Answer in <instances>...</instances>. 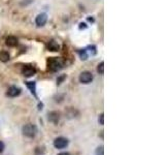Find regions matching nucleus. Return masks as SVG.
<instances>
[{
  "label": "nucleus",
  "instance_id": "19",
  "mask_svg": "<svg viewBox=\"0 0 165 155\" xmlns=\"http://www.w3.org/2000/svg\"><path fill=\"white\" fill-rule=\"evenodd\" d=\"M86 28H87L86 23H81V24H80V29H86Z\"/></svg>",
  "mask_w": 165,
  "mask_h": 155
},
{
  "label": "nucleus",
  "instance_id": "13",
  "mask_svg": "<svg viewBox=\"0 0 165 155\" xmlns=\"http://www.w3.org/2000/svg\"><path fill=\"white\" fill-rule=\"evenodd\" d=\"M79 54H80V57L82 60H86L88 58V53H87V50H80L79 51Z\"/></svg>",
  "mask_w": 165,
  "mask_h": 155
},
{
  "label": "nucleus",
  "instance_id": "16",
  "mask_svg": "<svg viewBox=\"0 0 165 155\" xmlns=\"http://www.w3.org/2000/svg\"><path fill=\"white\" fill-rule=\"evenodd\" d=\"M66 78V76L65 74H63V76H61V77H59L58 79H57V85H60L63 81H64V79Z\"/></svg>",
  "mask_w": 165,
  "mask_h": 155
},
{
  "label": "nucleus",
  "instance_id": "1",
  "mask_svg": "<svg viewBox=\"0 0 165 155\" xmlns=\"http://www.w3.org/2000/svg\"><path fill=\"white\" fill-rule=\"evenodd\" d=\"M22 132H23V135H24L26 138H35V136L37 135L38 130H37L36 125L31 124V123H28V124H25V125L23 126Z\"/></svg>",
  "mask_w": 165,
  "mask_h": 155
},
{
  "label": "nucleus",
  "instance_id": "10",
  "mask_svg": "<svg viewBox=\"0 0 165 155\" xmlns=\"http://www.w3.org/2000/svg\"><path fill=\"white\" fill-rule=\"evenodd\" d=\"M5 42L8 47H16L18 45V38L15 37V36H8L5 40Z\"/></svg>",
  "mask_w": 165,
  "mask_h": 155
},
{
  "label": "nucleus",
  "instance_id": "9",
  "mask_svg": "<svg viewBox=\"0 0 165 155\" xmlns=\"http://www.w3.org/2000/svg\"><path fill=\"white\" fill-rule=\"evenodd\" d=\"M48 49H49V51L58 52L59 49H60V46H59L58 42H56L55 40H51L49 44H48Z\"/></svg>",
  "mask_w": 165,
  "mask_h": 155
},
{
  "label": "nucleus",
  "instance_id": "3",
  "mask_svg": "<svg viewBox=\"0 0 165 155\" xmlns=\"http://www.w3.org/2000/svg\"><path fill=\"white\" fill-rule=\"evenodd\" d=\"M68 140L63 137H59V138H56L54 140V147L56 149H64L68 146Z\"/></svg>",
  "mask_w": 165,
  "mask_h": 155
},
{
  "label": "nucleus",
  "instance_id": "8",
  "mask_svg": "<svg viewBox=\"0 0 165 155\" xmlns=\"http://www.w3.org/2000/svg\"><path fill=\"white\" fill-rule=\"evenodd\" d=\"M60 120V113L57 112V111H53L49 113V121L54 123V124H57Z\"/></svg>",
  "mask_w": 165,
  "mask_h": 155
},
{
  "label": "nucleus",
  "instance_id": "6",
  "mask_svg": "<svg viewBox=\"0 0 165 155\" xmlns=\"http://www.w3.org/2000/svg\"><path fill=\"white\" fill-rule=\"evenodd\" d=\"M48 21V16L46 14H39L36 19H35V23L38 27H41V26H45L46 23Z\"/></svg>",
  "mask_w": 165,
  "mask_h": 155
},
{
  "label": "nucleus",
  "instance_id": "7",
  "mask_svg": "<svg viewBox=\"0 0 165 155\" xmlns=\"http://www.w3.org/2000/svg\"><path fill=\"white\" fill-rule=\"evenodd\" d=\"M22 73H23L24 77L30 78V77H33L36 73V69L32 67V66H25L24 68L22 69Z\"/></svg>",
  "mask_w": 165,
  "mask_h": 155
},
{
  "label": "nucleus",
  "instance_id": "20",
  "mask_svg": "<svg viewBox=\"0 0 165 155\" xmlns=\"http://www.w3.org/2000/svg\"><path fill=\"white\" fill-rule=\"evenodd\" d=\"M58 155H70V154H69L68 152H60Z\"/></svg>",
  "mask_w": 165,
  "mask_h": 155
},
{
  "label": "nucleus",
  "instance_id": "2",
  "mask_svg": "<svg viewBox=\"0 0 165 155\" xmlns=\"http://www.w3.org/2000/svg\"><path fill=\"white\" fill-rule=\"evenodd\" d=\"M49 68L53 71H58L63 67V61L60 58H51L49 60Z\"/></svg>",
  "mask_w": 165,
  "mask_h": 155
},
{
  "label": "nucleus",
  "instance_id": "18",
  "mask_svg": "<svg viewBox=\"0 0 165 155\" xmlns=\"http://www.w3.org/2000/svg\"><path fill=\"white\" fill-rule=\"evenodd\" d=\"M4 149H5V145H4V143L2 141H0V154L4 151Z\"/></svg>",
  "mask_w": 165,
  "mask_h": 155
},
{
  "label": "nucleus",
  "instance_id": "11",
  "mask_svg": "<svg viewBox=\"0 0 165 155\" xmlns=\"http://www.w3.org/2000/svg\"><path fill=\"white\" fill-rule=\"evenodd\" d=\"M10 56L8 54V52H5V51H1L0 52V61L2 62H7L9 60Z\"/></svg>",
  "mask_w": 165,
  "mask_h": 155
},
{
  "label": "nucleus",
  "instance_id": "15",
  "mask_svg": "<svg viewBox=\"0 0 165 155\" xmlns=\"http://www.w3.org/2000/svg\"><path fill=\"white\" fill-rule=\"evenodd\" d=\"M95 155H104L103 146H100V147H98V148L95 150Z\"/></svg>",
  "mask_w": 165,
  "mask_h": 155
},
{
  "label": "nucleus",
  "instance_id": "5",
  "mask_svg": "<svg viewBox=\"0 0 165 155\" xmlns=\"http://www.w3.org/2000/svg\"><path fill=\"white\" fill-rule=\"evenodd\" d=\"M21 92H22L21 88H19L16 86H10L7 89L6 95L9 96V97H16V96H19L21 94Z\"/></svg>",
  "mask_w": 165,
  "mask_h": 155
},
{
  "label": "nucleus",
  "instance_id": "4",
  "mask_svg": "<svg viewBox=\"0 0 165 155\" xmlns=\"http://www.w3.org/2000/svg\"><path fill=\"white\" fill-rule=\"evenodd\" d=\"M80 82L82 84H89L93 81V74L90 71H82L80 74Z\"/></svg>",
  "mask_w": 165,
  "mask_h": 155
},
{
  "label": "nucleus",
  "instance_id": "14",
  "mask_svg": "<svg viewBox=\"0 0 165 155\" xmlns=\"http://www.w3.org/2000/svg\"><path fill=\"white\" fill-rule=\"evenodd\" d=\"M97 71H98L100 74H103L104 73V62H100L98 64V67H97Z\"/></svg>",
  "mask_w": 165,
  "mask_h": 155
},
{
  "label": "nucleus",
  "instance_id": "17",
  "mask_svg": "<svg viewBox=\"0 0 165 155\" xmlns=\"http://www.w3.org/2000/svg\"><path fill=\"white\" fill-rule=\"evenodd\" d=\"M98 121H99V123H100V125H103V124H104V115H103V114H100Z\"/></svg>",
  "mask_w": 165,
  "mask_h": 155
},
{
  "label": "nucleus",
  "instance_id": "12",
  "mask_svg": "<svg viewBox=\"0 0 165 155\" xmlns=\"http://www.w3.org/2000/svg\"><path fill=\"white\" fill-rule=\"evenodd\" d=\"M27 86L31 90V93L36 96V93H35V83L34 82H27Z\"/></svg>",
  "mask_w": 165,
  "mask_h": 155
}]
</instances>
